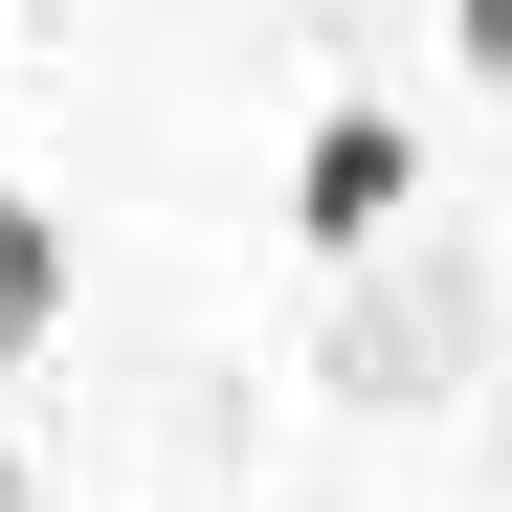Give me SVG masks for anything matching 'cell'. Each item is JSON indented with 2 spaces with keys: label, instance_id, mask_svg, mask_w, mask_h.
Segmentation results:
<instances>
[{
  "label": "cell",
  "instance_id": "obj_1",
  "mask_svg": "<svg viewBox=\"0 0 512 512\" xmlns=\"http://www.w3.org/2000/svg\"><path fill=\"white\" fill-rule=\"evenodd\" d=\"M401 201H423V134L401 112H312V156H290V245H401Z\"/></svg>",
  "mask_w": 512,
  "mask_h": 512
},
{
  "label": "cell",
  "instance_id": "obj_2",
  "mask_svg": "<svg viewBox=\"0 0 512 512\" xmlns=\"http://www.w3.org/2000/svg\"><path fill=\"white\" fill-rule=\"evenodd\" d=\"M45 334H67V223H45V201H0V379H23Z\"/></svg>",
  "mask_w": 512,
  "mask_h": 512
},
{
  "label": "cell",
  "instance_id": "obj_3",
  "mask_svg": "<svg viewBox=\"0 0 512 512\" xmlns=\"http://www.w3.org/2000/svg\"><path fill=\"white\" fill-rule=\"evenodd\" d=\"M446 23H468V67H512V0H446Z\"/></svg>",
  "mask_w": 512,
  "mask_h": 512
},
{
  "label": "cell",
  "instance_id": "obj_4",
  "mask_svg": "<svg viewBox=\"0 0 512 512\" xmlns=\"http://www.w3.org/2000/svg\"><path fill=\"white\" fill-rule=\"evenodd\" d=\"M23 512H90V490H23Z\"/></svg>",
  "mask_w": 512,
  "mask_h": 512
}]
</instances>
